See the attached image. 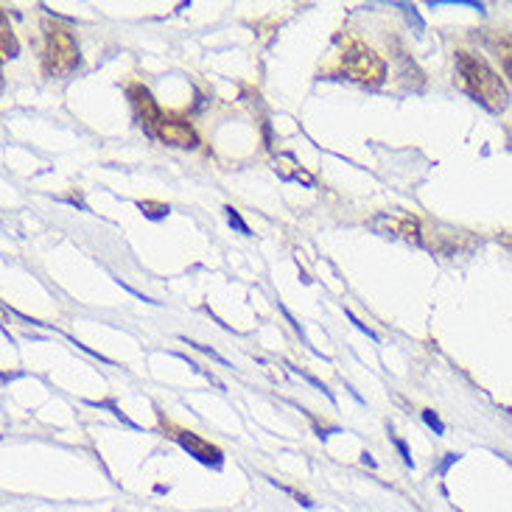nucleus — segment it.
<instances>
[{"instance_id": "1", "label": "nucleus", "mask_w": 512, "mask_h": 512, "mask_svg": "<svg viewBox=\"0 0 512 512\" xmlns=\"http://www.w3.org/2000/svg\"><path fill=\"white\" fill-rule=\"evenodd\" d=\"M457 73L462 87L471 93L479 104H485L487 110L501 112L510 104L507 96V87L501 82V76L496 70L487 65L482 56L468 54V51H459L457 54Z\"/></svg>"}, {"instance_id": "2", "label": "nucleus", "mask_w": 512, "mask_h": 512, "mask_svg": "<svg viewBox=\"0 0 512 512\" xmlns=\"http://www.w3.org/2000/svg\"><path fill=\"white\" fill-rule=\"evenodd\" d=\"M79 65V45L73 31L59 23L45 26V42H42V68L48 76H68Z\"/></svg>"}, {"instance_id": "3", "label": "nucleus", "mask_w": 512, "mask_h": 512, "mask_svg": "<svg viewBox=\"0 0 512 512\" xmlns=\"http://www.w3.org/2000/svg\"><path fill=\"white\" fill-rule=\"evenodd\" d=\"M342 70L353 82L361 84H381L387 76V65L384 59L375 54L367 42H361L359 37H347L342 45V54H339Z\"/></svg>"}, {"instance_id": "8", "label": "nucleus", "mask_w": 512, "mask_h": 512, "mask_svg": "<svg viewBox=\"0 0 512 512\" xmlns=\"http://www.w3.org/2000/svg\"><path fill=\"white\" fill-rule=\"evenodd\" d=\"M0 48H3V59H14L17 56V40H14V31L6 17L0 23Z\"/></svg>"}, {"instance_id": "4", "label": "nucleus", "mask_w": 512, "mask_h": 512, "mask_svg": "<svg viewBox=\"0 0 512 512\" xmlns=\"http://www.w3.org/2000/svg\"><path fill=\"white\" fill-rule=\"evenodd\" d=\"M129 96H132V104H135V112H138V121L154 135V129L160 126V121H163L166 115L160 112L152 93H149L143 84H135V87H129Z\"/></svg>"}, {"instance_id": "6", "label": "nucleus", "mask_w": 512, "mask_h": 512, "mask_svg": "<svg viewBox=\"0 0 512 512\" xmlns=\"http://www.w3.org/2000/svg\"><path fill=\"white\" fill-rule=\"evenodd\" d=\"M373 227L381 230V233H387V236L420 241V224L412 216H378V219H373Z\"/></svg>"}, {"instance_id": "5", "label": "nucleus", "mask_w": 512, "mask_h": 512, "mask_svg": "<svg viewBox=\"0 0 512 512\" xmlns=\"http://www.w3.org/2000/svg\"><path fill=\"white\" fill-rule=\"evenodd\" d=\"M154 138H160L168 146H182V149H194L196 143V132L188 124H182L177 118H163L160 126L154 129Z\"/></svg>"}, {"instance_id": "7", "label": "nucleus", "mask_w": 512, "mask_h": 512, "mask_svg": "<svg viewBox=\"0 0 512 512\" xmlns=\"http://www.w3.org/2000/svg\"><path fill=\"white\" fill-rule=\"evenodd\" d=\"M177 440H180V443L185 445L196 459H202V462H219V459H222L219 448H213V445L205 443V440H199V437L191 434V431H180V434H177Z\"/></svg>"}, {"instance_id": "9", "label": "nucleus", "mask_w": 512, "mask_h": 512, "mask_svg": "<svg viewBox=\"0 0 512 512\" xmlns=\"http://www.w3.org/2000/svg\"><path fill=\"white\" fill-rule=\"evenodd\" d=\"M496 51H499L501 68H504V73L510 76L512 82V37H501V40L496 42Z\"/></svg>"}]
</instances>
